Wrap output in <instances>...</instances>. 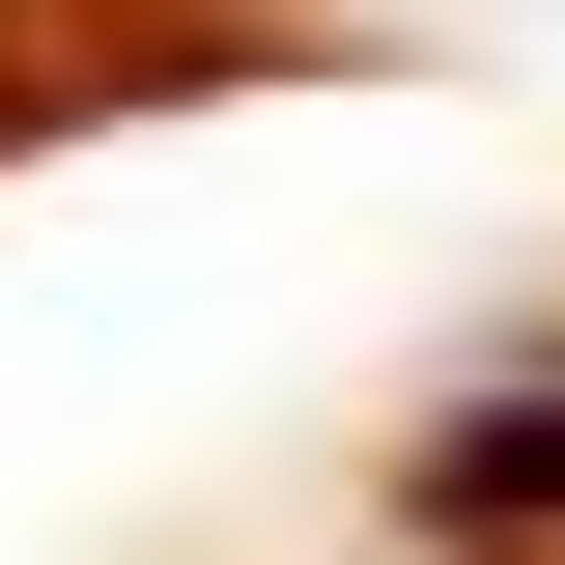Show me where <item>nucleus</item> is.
<instances>
[{
  "instance_id": "nucleus-1",
  "label": "nucleus",
  "mask_w": 565,
  "mask_h": 565,
  "mask_svg": "<svg viewBox=\"0 0 565 565\" xmlns=\"http://www.w3.org/2000/svg\"><path fill=\"white\" fill-rule=\"evenodd\" d=\"M396 509H424L452 565H565V367H509V396H452V424L396 452Z\"/></svg>"
}]
</instances>
